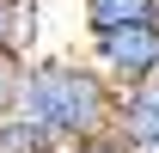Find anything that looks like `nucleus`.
Returning <instances> with one entry per match:
<instances>
[{
  "label": "nucleus",
  "mask_w": 159,
  "mask_h": 153,
  "mask_svg": "<svg viewBox=\"0 0 159 153\" xmlns=\"http://www.w3.org/2000/svg\"><path fill=\"white\" fill-rule=\"evenodd\" d=\"M25 123H37L55 153L80 147V141H104L116 129V86L92 67L86 55H31L25 61V86H19V110Z\"/></svg>",
  "instance_id": "obj_1"
},
{
  "label": "nucleus",
  "mask_w": 159,
  "mask_h": 153,
  "mask_svg": "<svg viewBox=\"0 0 159 153\" xmlns=\"http://www.w3.org/2000/svg\"><path fill=\"white\" fill-rule=\"evenodd\" d=\"M86 61L110 86H141L159 74V25H116V31H86Z\"/></svg>",
  "instance_id": "obj_2"
},
{
  "label": "nucleus",
  "mask_w": 159,
  "mask_h": 153,
  "mask_svg": "<svg viewBox=\"0 0 159 153\" xmlns=\"http://www.w3.org/2000/svg\"><path fill=\"white\" fill-rule=\"evenodd\" d=\"M110 135L129 153H159V74L116 92V129Z\"/></svg>",
  "instance_id": "obj_3"
},
{
  "label": "nucleus",
  "mask_w": 159,
  "mask_h": 153,
  "mask_svg": "<svg viewBox=\"0 0 159 153\" xmlns=\"http://www.w3.org/2000/svg\"><path fill=\"white\" fill-rule=\"evenodd\" d=\"M86 31H116V25H159V0H80Z\"/></svg>",
  "instance_id": "obj_4"
},
{
  "label": "nucleus",
  "mask_w": 159,
  "mask_h": 153,
  "mask_svg": "<svg viewBox=\"0 0 159 153\" xmlns=\"http://www.w3.org/2000/svg\"><path fill=\"white\" fill-rule=\"evenodd\" d=\"M37 49V0H0V55L31 61Z\"/></svg>",
  "instance_id": "obj_5"
},
{
  "label": "nucleus",
  "mask_w": 159,
  "mask_h": 153,
  "mask_svg": "<svg viewBox=\"0 0 159 153\" xmlns=\"http://www.w3.org/2000/svg\"><path fill=\"white\" fill-rule=\"evenodd\" d=\"M0 153H55V141L25 116H0Z\"/></svg>",
  "instance_id": "obj_6"
},
{
  "label": "nucleus",
  "mask_w": 159,
  "mask_h": 153,
  "mask_svg": "<svg viewBox=\"0 0 159 153\" xmlns=\"http://www.w3.org/2000/svg\"><path fill=\"white\" fill-rule=\"evenodd\" d=\"M19 86H25V61L19 55H0V116L19 110Z\"/></svg>",
  "instance_id": "obj_7"
},
{
  "label": "nucleus",
  "mask_w": 159,
  "mask_h": 153,
  "mask_svg": "<svg viewBox=\"0 0 159 153\" xmlns=\"http://www.w3.org/2000/svg\"><path fill=\"white\" fill-rule=\"evenodd\" d=\"M67 153H129V147H122L116 135H104V141H80V147H67Z\"/></svg>",
  "instance_id": "obj_8"
}]
</instances>
